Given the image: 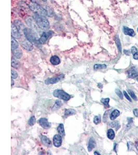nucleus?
<instances>
[{
	"mask_svg": "<svg viewBox=\"0 0 138 155\" xmlns=\"http://www.w3.org/2000/svg\"><path fill=\"white\" fill-rule=\"evenodd\" d=\"M13 24L16 26V27L18 29V30L19 31L20 33L21 32H23L24 30L25 29V27L24 24L22 22H21L19 20H15Z\"/></svg>",
	"mask_w": 138,
	"mask_h": 155,
	"instance_id": "nucleus-13",
	"label": "nucleus"
},
{
	"mask_svg": "<svg viewBox=\"0 0 138 155\" xmlns=\"http://www.w3.org/2000/svg\"><path fill=\"white\" fill-rule=\"evenodd\" d=\"M124 95H125V97L127 98V99L128 100H129V101H130V102H132V100H131V99H130V97H129V96L127 94V93L125 91H124Z\"/></svg>",
	"mask_w": 138,
	"mask_h": 155,
	"instance_id": "nucleus-37",
	"label": "nucleus"
},
{
	"mask_svg": "<svg viewBox=\"0 0 138 155\" xmlns=\"http://www.w3.org/2000/svg\"><path fill=\"white\" fill-rule=\"evenodd\" d=\"M11 36L14 38L19 39L21 37V33L14 24H11Z\"/></svg>",
	"mask_w": 138,
	"mask_h": 155,
	"instance_id": "nucleus-6",
	"label": "nucleus"
},
{
	"mask_svg": "<svg viewBox=\"0 0 138 155\" xmlns=\"http://www.w3.org/2000/svg\"><path fill=\"white\" fill-rule=\"evenodd\" d=\"M11 66L15 68H18L19 67L18 62L15 59H12L11 60Z\"/></svg>",
	"mask_w": 138,
	"mask_h": 155,
	"instance_id": "nucleus-26",
	"label": "nucleus"
},
{
	"mask_svg": "<svg viewBox=\"0 0 138 155\" xmlns=\"http://www.w3.org/2000/svg\"><path fill=\"white\" fill-rule=\"evenodd\" d=\"M96 146V142L94 140V139L92 138L89 139V142H88V145L87 147V149L88 152H91L92 151V150Z\"/></svg>",
	"mask_w": 138,
	"mask_h": 155,
	"instance_id": "nucleus-16",
	"label": "nucleus"
},
{
	"mask_svg": "<svg viewBox=\"0 0 138 155\" xmlns=\"http://www.w3.org/2000/svg\"><path fill=\"white\" fill-rule=\"evenodd\" d=\"M107 137L110 140L114 139V138L115 137V133L113 129H110L108 130V132H107Z\"/></svg>",
	"mask_w": 138,
	"mask_h": 155,
	"instance_id": "nucleus-21",
	"label": "nucleus"
},
{
	"mask_svg": "<svg viewBox=\"0 0 138 155\" xmlns=\"http://www.w3.org/2000/svg\"><path fill=\"white\" fill-rule=\"evenodd\" d=\"M123 32L125 35H128V36H130L132 37H134L136 35V33L134 30H133L132 29H130L125 26H124L123 27Z\"/></svg>",
	"mask_w": 138,
	"mask_h": 155,
	"instance_id": "nucleus-12",
	"label": "nucleus"
},
{
	"mask_svg": "<svg viewBox=\"0 0 138 155\" xmlns=\"http://www.w3.org/2000/svg\"><path fill=\"white\" fill-rule=\"evenodd\" d=\"M124 53H125L126 55H129L130 54V51H129V50H124Z\"/></svg>",
	"mask_w": 138,
	"mask_h": 155,
	"instance_id": "nucleus-40",
	"label": "nucleus"
},
{
	"mask_svg": "<svg viewBox=\"0 0 138 155\" xmlns=\"http://www.w3.org/2000/svg\"><path fill=\"white\" fill-rule=\"evenodd\" d=\"M40 139H41L42 143L44 145H45L47 146H48V147L51 146V145H52L51 142L48 138H47V137L44 136H42L40 137Z\"/></svg>",
	"mask_w": 138,
	"mask_h": 155,
	"instance_id": "nucleus-14",
	"label": "nucleus"
},
{
	"mask_svg": "<svg viewBox=\"0 0 138 155\" xmlns=\"http://www.w3.org/2000/svg\"><path fill=\"white\" fill-rule=\"evenodd\" d=\"M128 77L130 78H135L138 76V69L136 67H132L128 72Z\"/></svg>",
	"mask_w": 138,
	"mask_h": 155,
	"instance_id": "nucleus-11",
	"label": "nucleus"
},
{
	"mask_svg": "<svg viewBox=\"0 0 138 155\" xmlns=\"http://www.w3.org/2000/svg\"><path fill=\"white\" fill-rule=\"evenodd\" d=\"M18 77V74L16 72L14 71H11V78L12 79H16Z\"/></svg>",
	"mask_w": 138,
	"mask_h": 155,
	"instance_id": "nucleus-35",
	"label": "nucleus"
},
{
	"mask_svg": "<svg viewBox=\"0 0 138 155\" xmlns=\"http://www.w3.org/2000/svg\"><path fill=\"white\" fill-rule=\"evenodd\" d=\"M29 6L30 9L35 13H37L44 17L48 16V13L46 9L42 7L38 3L32 2L29 4Z\"/></svg>",
	"mask_w": 138,
	"mask_h": 155,
	"instance_id": "nucleus-2",
	"label": "nucleus"
},
{
	"mask_svg": "<svg viewBox=\"0 0 138 155\" xmlns=\"http://www.w3.org/2000/svg\"><path fill=\"white\" fill-rule=\"evenodd\" d=\"M35 122H36L35 117L34 116H33L30 118V119L29 121V125L30 126H33L35 124Z\"/></svg>",
	"mask_w": 138,
	"mask_h": 155,
	"instance_id": "nucleus-29",
	"label": "nucleus"
},
{
	"mask_svg": "<svg viewBox=\"0 0 138 155\" xmlns=\"http://www.w3.org/2000/svg\"><path fill=\"white\" fill-rule=\"evenodd\" d=\"M64 77V75H61L57 77L53 78H48L46 80L45 83L46 84H55L58 82L59 81H61L62 79H63Z\"/></svg>",
	"mask_w": 138,
	"mask_h": 155,
	"instance_id": "nucleus-5",
	"label": "nucleus"
},
{
	"mask_svg": "<svg viewBox=\"0 0 138 155\" xmlns=\"http://www.w3.org/2000/svg\"><path fill=\"white\" fill-rule=\"evenodd\" d=\"M50 62L53 65H57L60 63L61 61L58 56L54 55L50 58Z\"/></svg>",
	"mask_w": 138,
	"mask_h": 155,
	"instance_id": "nucleus-15",
	"label": "nucleus"
},
{
	"mask_svg": "<svg viewBox=\"0 0 138 155\" xmlns=\"http://www.w3.org/2000/svg\"><path fill=\"white\" fill-rule=\"evenodd\" d=\"M53 94L55 97L61 99H63L64 100H68L71 98L70 95L61 89L55 90Z\"/></svg>",
	"mask_w": 138,
	"mask_h": 155,
	"instance_id": "nucleus-3",
	"label": "nucleus"
},
{
	"mask_svg": "<svg viewBox=\"0 0 138 155\" xmlns=\"http://www.w3.org/2000/svg\"><path fill=\"white\" fill-rule=\"evenodd\" d=\"M128 151H132L133 150V149H134V144L132 142H128Z\"/></svg>",
	"mask_w": 138,
	"mask_h": 155,
	"instance_id": "nucleus-34",
	"label": "nucleus"
},
{
	"mask_svg": "<svg viewBox=\"0 0 138 155\" xmlns=\"http://www.w3.org/2000/svg\"><path fill=\"white\" fill-rule=\"evenodd\" d=\"M76 113L75 111L73 109H66L65 111V113H64V115L65 116H68L69 115H73Z\"/></svg>",
	"mask_w": 138,
	"mask_h": 155,
	"instance_id": "nucleus-23",
	"label": "nucleus"
},
{
	"mask_svg": "<svg viewBox=\"0 0 138 155\" xmlns=\"http://www.w3.org/2000/svg\"><path fill=\"white\" fill-rule=\"evenodd\" d=\"M137 31H138V29H137Z\"/></svg>",
	"mask_w": 138,
	"mask_h": 155,
	"instance_id": "nucleus-46",
	"label": "nucleus"
},
{
	"mask_svg": "<svg viewBox=\"0 0 138 155\" xmlns=\"http://www.w3.org/2000/svg\"><path fill=\"white\" fill-rule=\"evenodd\" d=\"M110 126L112 127H115V128H116V130H118L119 128H120V125H119V124L118 122H113L112 123H111L110 124Z\"/></svg>",
	"mask_w": 138,
	"mask_h": 155,
	"instance_id": "nucleus-31",
	"label": "nucleus"
},
{
	"mask_svg": "<svg viewBox=\"0 0 138 155\" xmlns=\"http://www.w3.org/2000/svg\"><path fill=\"white\" fill-rule=\"evenodd\" d=\"M62 102L60 100H57L56 101L54 105L53 106V107L52 108V110H57L58 109L60 108L62 106Z\"/></svg>",
	"mask_w": 138,
	"mask_h": 155,
	"instance_id": "nucleus-25",
	"label": "nucleus"
},
{
	"mask_svg": "<svg viewBox=\"0 0 138 155\" xmlns=\"http://www.w3.org/2000/svg\"><path fill=\"white\" fill-rule=\"evenodd\" d=\"M23 33L26 37L27 39L31 42H35L37 39V35L36 33L31 29L25 28Z\"/></svg>",
	"mask_w": 138,
	"mask_h": 155,
	"instance_id": "nucleus-4",
	"label": "nucleus"
},
{
	"mask_svg": "<svg viewBox=\"0 0 138 155\" xmlns=\"http://www.w3.org/2000/svg\"><path fill=\"white\" fill-rule=\"evenodd\" d=\"M30 1L33 3H37L39 1V0H30Z\"/></svg>",
	"mask_w": 138,
	"mask_h": 155,
	"instance_id": "nucleus-41",
	"label": "nucleus"
},
{
	"mask_svg": "<svg viewBox=\"0 0 138 155\" xmlns=\"http://www.w3.org/2000/svg\"><path fill=\"white\" fill-rule=\"evenodd\" d=\"M39 124L44 129H48L51 126V123H49L46 118H41L39 120Z\"/></svg>",
	"mask_w": 138,
	"mask_h": 155,
	"instance_id": "nucleus-8",
	"label": "nucleus"
},
{
	"mask_svg": "<svg viewBox=\"0 0 138 155\" xmlns=\"http://www.w3.org/2000/svg\"><path fill=\"white\" fill-rule=\"evenodd\" d=\"M33 17L36 23V25L41 30L46 31L49 28L50 23L45 17L34 13Z\"/></svg>",
	"mask_w": 138,
	"mask_h": 155,
	"instance_id": "nucleus-1",
	"label": "nucleus"
},
{
	"mask_svg": "<svg viewBox=\"0 0 138 155\" xmlns=\"http://www.w3.org/2000/svg\"><path fill=\"white\" fill-rule=\"evenodd\" d=\"M133 118H128V124L127 125V128H130L132 125L133 124Z\"/></svg>",
	"mask_w": 138,
	"mask_h": 155,
	"instance_id": "nucleus-33",
	"label": "nucleus"
},
{
	"mask_svg": "<svg viewBox=\"0 0 138 155\" xmlns=\"http://www.w3.org/2000/svg\"><path fill=\"white\" fill-rule=\"evenodd\" d=\"M57 130L59 133L62 137L65 136V130L64 128V125L63 124H60L59 126L58 127Z\"/></svg>",
	"mask_w": 138,
	"mask_h": 155,
	"instance_id": "nucleus-17",
	"label": "nucleus"
},
{
	"mask_svg": "<svg viewBox=\"0 0 138 155\" xmlns=\"http://www.w3.org/2000/svg\"><path fill=\"white\" fill-rule=\"evenodd\" d=\"M13 55H14V56H15L16 58H17V59H20V58H21V57L22 55V51H21L20 49H17L13 50Z\"/></svg>",
	"mask_w": 138,
	"mask_h": 155,
	"instance_id": "nucleus-22",
	"label": "nucleus"
},
{
	"mask_svg": "<svg viewBox=\"0 0 138 155\" xmlns=\"http://www.w3.org/2000/svg\"><path fill=\"white\" fill-rule=\"evenodd\" d=\"M50 36V32H44L38 40L39 43L41 44H45Z\"/></svg>",
	"mask_w": 138,
	"mask_h": 155,
	"instance_id": "nucleus-10",
	"label": "nucleus"
},
{
	"mask_svg": "<svg viewBox=\"0 0 138 155\" xmlns=\"http://www.w3.org/2000/svg\"><path fill=\"white\" fill-rule=\"evenodd\" d=\"M115 43H116V45L117 46V47H118L119 51L120 52H122V45H121L120 39L118 35H116L115 36Z\"/></svg>",
	"mask_w": 138,
	"mask_h": 155,
	"instance_id": "nucleus-20",
	"label": "nucleus"
},
{
	"mask_svg": "<svg viewBox=\"0 0 138 155\" xmlns=\"http://www.w3.org/2000/svg\"><path fill=\"white\" fill-rule=\"evenodd\" d=\"M110 101V99L109 98H106V99H101V102L106 106V107H109V102Z\"/></svg>",
	"mask_w": 138,
	"mask_h": 155,
	"instance_id": "nucleus-27",
	"label": "nucleus"
},
{
	"mask_svg": "<svg viewBox=\"0 0 138 155\" xmlns=\"http://www.w3.org/2000/svg\"><path fill=\"white\" fill-rule=\"evenodd\" d=\"M137 81H138V78H137Z\"/></svg>",
	"mask_w": 138,
	"mask_h": 155,
	"instance_id": "nucleus-45",
	"label": "nucleus"
},
{
	"mask_svg": "<svg viewBox=\"0 0 138 155\" xmlns=\"http://www.w3.org/2000/svg\"><path fill=\"white\" fill-rule=\"evenodd\" d=\"M19 44L15 40V39L13 37H11V50L12 51H13L16 49H17L18 47Z\"/></svg>",
	"mask_w": 138,
	"mask_h": 155,
	"instance_id": "nucleus-19",
	"label": "nucleus"
},
{
	"mask_svg": "<svg viewBox=\"0 0 138 155\" xmlns=\"http://www.w3.org/2000/svg\"><path fill=\"white\" fill-rule=\"evenodd\" d=\"M21 46L27 51H32L33 49V45L29 40H25L21 43Z\"/></svg>",
	"mask_w": 138,
	"mask_h": 155,
	"instance_id": "nucleus-9",
	"label": "nucleus"
},
{
	"mask_svg": "<svg viewBox=\"0 0 138 155\" xmlns=\"http://www.w3.org/2000/svg\"><path fill=\"white\" fill-rule=\"evenodd\" d=\"M94 124L97 125L99 123H100L101 122V118H100V116H95L94 118V121H93Z\"/></svg>",
	"mask_w": 138,
	"mask_h": 155,
	"instance_id": "nucleus-28",
	"label": "nucleus"
},
{
	"mask_svg": "<svg viewBox=\"0 0 138 155\" xmlns=\"http://www.w3.org/2000/svg\"><path fill=\"white\" fill-rule=\"evenodd\" d=\"M43 2H46L47 1V0H42Z\"/></svg>",
	"mask_w": 138,
	"mask_h": 155,
	"instance_id": "nucleus-44",
	"label": "nucleus"
},
{
	"mask_svg": "<svg viewBox=\"0 0 138 155\" xmlns=\"http://www.w3.org/2000/svg\"><path fill=\"white\" fill-rule=\"evenodd\" d=\"M14 84V83H13V81L12 80V79H11V86H12Z\"/></svg>",
	"mask_w": 138,
	"mask_h": 155,
	"instance_id": "nucleus-43",
	"label": "nucleus"
},
{
	"mask_svg": "<svg viewBox=\"0 0 138 155\" xmlns=\"http://www.w3.org/2000/svg\"><path fill=\"white\" fill-rule=\"evenodd\" d=\"M115 93L117 94V95L121 99H123V95L122 94V93L121 92V91L119 89H115Z\"/></svg>",
	"mask_w": 138,
	"mask_h": 155,
	"instance_id": "nucleus-32",
	"label": "nucleus"
},
{
	"mask_svg": "<svg viewBox=\"0 0 138 155\" xmlns=\"http://www.w3.org/2000/svg\"><path fill=\"white\" fill-rule=\"evenodd\" d=\"M134 114L135 116L136 117H138V110L137 109H135L134 110Z\"/></svg>",
	"mask_w": 138,
	"mask_h": 155,
	"instance_id": "nucleus-38",
	"label": "nucleus"
},
{
	"mask_svg": "<svg viewBox=\"0 0 138 155\" xmlns=\"http://www.w3.org/2000/svg\"><path fill=\"white\" fill-rule=\"evenodd\" d=\"M53 145L56 147H59L61 146L62 143V136L60 135H56L53 139Z\"/></svg>",
	"mask_w": 138,
	"mask_h": 155,
	"instance_id": "nucleus-7",
	"label": "nucleus"
},
{
	"mask_svg": "<svg viewBox=\"0 0 138 155\" xmlns=\"http://www.w3.org/2000/svg\"><path fill=\"white\" fill-rule=\"evenodd\" d=\"M133 58L135 60H138V52L133 55Z\"/></svg>",
	"mask_w": 138,
	"mask_h": 155,
	"instance_id": "nucleus-39",
	"label": "nucleus"
},
{
	"mask_svg": "<svg viewBox=\"0 0 138 155\" xmlns=\"http://www.w3.org/2000/svg\"><path fill=\"white\" fill-rule=\"evenodd\" d=\"M128 93L129 94V95H130V96L132 97V98L135 100H137V97H136V96L135 95V94L134 93V92L132 90H128Z\"/></svg>",
	"mask_w": 138,
	"mask_h": 155,
	"instance_id": "nucleus-30",
	"label": "nucleus"
},
{
	"mask_svg": "<svg viewBox=\"0 0 138 155\" xmlns=\"http://www.w3.org/2000/svg\"><path fill=\"white\" fill-rule=\"evenodd\" d=\"M94 155H100V154L98 152H94Z\"/></svg>",
	"mask_w": 138,
	"mask_h": 155,
	"instance_id": "nucleus-42",
	"label": "nucleus"
},
{
	"mask_svg": "<svg viewBox=\"0 0 138 155\" xmlns=\"http://www.w3.org/2000/svg\"><path fill=\"white\" fill-rule=\"evenodd\" d=\"M131 52H132V54L134 55L135 53H137L138 52V50H137V49L136 48V47L133 46L131 48Z\"/></svg>",
	"mask_w": 138,
	"mask_h": 155,
	"instance_id": "nucleus-36",
	"label": "nucleus"
},
{
	"mask_svg": "<svg viewBox=\"0 0 138 155\" xmlns=\"http://www.w3.org/2000/svg\"><path fill=\"white\" fill-rule=\"evenodd\" d=\"M120 114V112L118 110H114L113 111V112L111 113L110 115V119L111 120H114L115 118H116Z\"/></svg>",
	"mask_w": 138,
	"mask_h": 155,
	"instance_id": "nucleus-18",
	"label": "nucleus"
},
{
	"mask_svg": "<svg viewBox=\"0 0 138 155\" xmlns=\"http://www.w3.org/2000/svg\"><path fill=\"white\" fill-rule=\"evenodd\" d=\"M107 68V66L105 64H95L94 66V69L96 71L98 69H105Z\"/></svg>",
	"mask_w": 138,
	"mask_h": 155,
	"instance_id": "nucleus-24",
	"label": "nucleus"
}]
</instances>
